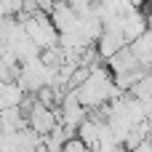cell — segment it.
Segmentation results:
<instances>
[{"label":"cell","instance_id":"obj_1","mask_svg":"<svg viewBox=\"0 0 152 152\" xmlns=\"http://www.w3.org/2000/svg\"><path fill=\"white\" fill-rule=\"evenodd\" d=\"M27 126H29V131H35L37 136H45V134H51V131L59 126V120H56L53 110H48V107H43L40 102H35L32 110L27 112Z\"/></svg>","mask_w":152,"mask_h":152},{"label":"cell","instance_id":"obj_2","mask_svg":"<svg viewBox=\"0 0 152 152\" xmlns=\"http://www.w3.org/2000/svg\"><path fill=\"white\" fill-rule=\"evenodd\" d=\"M144 32H147V16L139 13V11H128V13L123 16V21H120V35H123L126 45L134 43V40H136L139 35H144Z\"/></svg>","mask_w":152,"mask_h":152},{"label":"cell","instance_id":"obj_3","mask_svg":"<svg viewBox=\"0 0 152 152\" xmlns=\"http://www.w3.org/2000/svg\"><path fill=\"white\" fill-rule=\"evenodd\" d=\"M94 48H96V56H99V59H110V56H115L120 48H126V40H123V35L115 32V29H102L99 40L94 43Z\"/></svg>","mask_w":152,"mask_h":152},{"label":"cell","instance_id":"obj_4","mask_svg":"<svg viewBox=\"0 0 152 152\" xmlns=\"http://www.w3.org/2000/svg\"><path fill=\"white\" fill-rule=\"evenodd\" d=\"M150 32H144V35H139L134 43H128V48H131V53H134V59L139 61V67L142 69H150V59H152V48H150Z\"/></svg>","mask_w":152,"mask_h":152},{"label":"cell","instance_id":"obj_5","mask_svg":"<svg viewBox=\"0 0 152 152\" xmlns=\"http://www.w3.org/2000/svg\"><path fill=\"white\" fill-rule=\"evenodd\" d=\"M59 152H91V150H88L80 139H67V142H64V147H61Z\"/></svg>","mask_w":152,"mask_h":152}]
</instances>
